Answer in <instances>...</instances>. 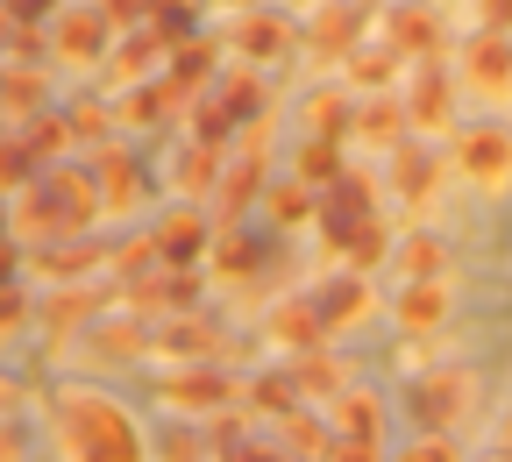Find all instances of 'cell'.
<instances>
[{
  "mask_svg": "<svg viewBox=\"0 0 512 462\" xmlns=\"http://www.w3.org/2000/svg\"><path fill=\"white\" fill-rule=\"evenodd\" d=\"M100 185H93V171H79V164H50V171H36L29 185H22V207H15V228L29 235V242H64V235H86L93 221H100Z\"/></svg>",
  "mask_w": 512,
  "mask_h": 462,
  "instance_id": "6da1fadb",
  "label": "cell"
},
{
  "mask_svg": "<svg viewBox=\"0 0 512 462\" xmlns=\"http://www.w3.org/2000/svg\"><path fill=\"white\" fill-rule=\"evenodd\" d=\"M57 427H64V455L72 462H143L136 420H128L114 399H100V391H64Z\"/></svg>",
  "mask_w": 512,
  "mask_h": 462,
  "instance_id": "7a4b0ae2",
  "label": "cell"
},
{
  "mask_svg": "<svg viewBox=\"0 0 512 462\" xmlns=\"http://www.w3.org/2000/svg\"><path fill=\"white\" fill-rule=\"evenodd\" d=\"M370 221H377V214H370V178H363V171H342V178L328 185V200H320V235H328L335 249H349Z\"/></svg>",
  "mask_w": 512,
  "mask_h": 462,
  "instance_id": "3957f363",
  "label": "cell"
},
{
  "mask_svg": "<svg viewBox=\"0 0 512 462\" xmlns=\"http://www.w3.org/2000/svg\"><path fill=\"white\" fill-rule=\"evenodd\" d=\"M107 15H100V0L93 8H57L50 15V50L64 57V64H100L107 57Z\"/></svg>",
  "mask_w": 512,
  "mask_h": 462,
  "instance_id": "277c9868",
  "label": "cell"
},
{
  "mask_svg": "<svg viewBox=\"0 0 512 462\" xmlns=\"http://www.w3.org/2000/svg\"><path fill=\"white\" fill-rule=\"evenodd\" d=\"M463 391H470V377H463V370H441V377H420V384L406 391V413L420 420V434H448V420L463 413Z\"/></svg>",
  "mask_w": 512,
  "mask_h": 462,
  "instance_id": "5b68a950",
  "label": "cell"
},
{
  "mask_svg": "<svg viewBox=\"0 0 512 462\" xmlns=\"http://www.w3.org/2000/svg\"><path fill=\"white\" fill-rule=\"evenodd\" d=\"M456 164L477 185H505L512 178V136H505V128H470V136L456 143Z\"/></svg>",
  "mask_w": 512,
  "mask_h": 462,
  "instance_id": "8992f818",
  "label": "cell"
},
{
  "mask_svg": "<svg viewBox=\"0 0 512 462\" xmlns=\"http://www.w3.org/2000/svg\"><path fill=\"white\" fill-rule=\"evenodd\" d=\"M164 399H171L178 413H221V406L235 399V384H228L221 370H178V377L164 384Z\"/></svg>",
  "mask_w": 512,
  "mask_h": 462,
  "instance_id": "52a82bcc",
  "label": "cell"
},
{
  "mask_svg": "<svg viewBox=\"0 0 512 462\" xmlns=\"http://www.w3.org/2000/svg\"><path fill=\"white\" fill-rule=\"evenodd\" d=\"M157 57H164V36L143 22L128 43H114V57H100V64H107V79H114V86H136V79H150V72H157Z\"/></svg>",
  "mask_w": 512,
  "mask_h": 462,
  "instance_id": "ba28073f",
  "label": "cell"
},
{
  "mask_svg": "<svg viewBox=\"0 0 512 462\" xmlns=\"http://www.w3.org/2000/svg\"><path fill=\"white\" fill-rule=\"evenodd\" d=\"M463 72H470V86H484V93H505L512 86V43L491 29V36H477L470 50H463Z\"/></svg>",
  "mask_w": 512,
  "mask_h": 462,
  "instance_id": "9c48e42d",
  "label": "cell"
},
{
  "mask_svg": "<svg viewBox=\"0 0 512 462\" xmlns=\"http://www.w3.org/2000/svg\"><path fill=\"white\" fill-rule=\"evenodd\" d=\"M235 50H242L249 64H278V57L292 50V22H285V15H264V8H256V15L242 22V36H235Z\"/></svg>",
  "mask_w": 512,
  "mask_h": 462,
  "instance_id": "30bf717a",
  "label": "cell"
},
{
  "mask_svg": "<svg viewBox=\"0 0 512 462\" xmlns=\"http://www.w3.org/2000/svg\"><path fill=\"white\" fill-rule=\"evenodd\" d=\"M150 242H157V256H164V263H200V249H207V221L192 214V207H178L171 221H157V235H150Z\"/></svg>",
  "mask_w": 512,
  "mask_h": 462,
  "instance_id": "8fae6325",
  "label": "cell"
},
{
  "mask_svg": "<svg viewBox=\"0 0 512 462\" xmlns=\"http://www.w3.org/2000/svg\"><path fill=\"white\" fill-rule=\"evenodd\" d=\"M356 22H363L356 0H320L313 8V43L328 57H342V50H356Z\"/></svg>",
  "mask_w": 512,
  "mask_h": 462,
  "instance_id": "7c38bea8",
  "label": "cell"
},
{
  "mask_svg": "<svg viewBox=\"0 0 512 462\" xmlns=\"http://www.w3.org/2000/svg\"><path fill=\"white\" fill-rule=\"evenodd\" d=\"M441 313H448V292L434 278H406V299H399V327H406V335H427Z\"/></svg>",
  "mask_w": 512,
  "mask_h": 462,
  "instance_id": "4fadbf2b",
  "label": "cell"
},
{
  "mask_svg": "<svg viewBox=\"0 0 512 462\" xmlns=\"http://www.w3.org/2000/svg\"><path fill=\"white\" fill-rule=\"evenodd\" d=\"M271 335H278L285 349H320V342H328V327H320V313H313V299H306V306H278V313H271Z\"/></svg>",
  "mask_w": 512,
  "mask_h": 462,
  "instance_id": "5bb4252c",
  "label": "cell"
},
{
  "mask_svg": "<svg viewBox=\"0 0 512 462\" xmlns=\"http://www.w3.org/2000/svg\"><path fill=\"white\" fill-rule=\"evenodd\" d=\"M86 171H93V185H100V200H107V207H128V200H136V171H128L121 150H100Z\"/></svg>",
  "mask_w": 512,
  "mask_h": 462,
  "instance_id": "9a60e30c",
  "label": "cell"
},
{
  "mask_svg": "<svg viewBox=\"0 0 512 462\" xmlns=\"http://www.w3.org/2000/svg\"><path fill=\"white\" fill-rule=\"evenodd\" d=\"M406 121H413V128H427V136H434V128H448V79H441V72H427V79L413 86Z\"/></svg>",
  "mask_w": 512,
  "mask_h": 462,
  "instance_id": "2e32d148",
  "label": "cell"
},
{
  "mask_svg": "<svg viewBox=\"0 0 512 462\" xmlns=\"http://www.w3.org/2000/svg\"><path fill=\"white\" fill-rule=\"evenodd\" d=\"M214 178H221V143H192L178 157V171H171L178 192H214Z\"/></svg>",
  "mask_w": 512,
  "mask_h": 462,
  "instance_id": "e0dca14e",
  "label": "cell"
},
{
  "mask_svg": "<svg viewBox=\"0 0 512 462\" xmlns=\"http://www.w3.org/2000/svg\"><path fill=\"white\" fill-rule=\"evenodd\" d=\"M363 306H370V285H363V278H342L328 299H313V313H320V327H328V335H335V327H349Z\"/></svg>",
  "mask_w": 512,
  "mask_h": 462,
  "instance_id": "ac0fdd59",
  "label": "cell"
},
{
  "mask_svg": "<svg viewBox=\"0 0 512 462\" xmlns=\"http://www.w3.org/2000/svg\"><path fill=\"white\" fill-rule=\"evenodd\" d=\"M356 136H363V143H377V150H392V143L406 136V114H399L392 100H370V107L356 114Z\"/></svg>",
  "mask_w": 512,
  "mask_h": 462,
  "instance_id": "d6986e66",
  "label": "cell"
},
{
  "mask_svg": "<svg viewBox=\"0 0 512 462\" xmlns=\"http://www.w3.org/2000/svg\"><path fill=\"white\" fill-rule=\"evenodd\" d=\"M0 107H8V114H29V121H36V114L50 107V86H43L36 72H8V79H0Z\"/></svg>",
  "mask_w": 512,
  "mask_h": 462,
  "instance_id": "ffe728a7",
  "label": "cell"
},
{
  "mask_svg": "<svg viewBox=\"0 0 512 462\" xmlns=\"http://www.w3.org/2000/svg\"><path fill=\"white\" fill-rule=\"evenodd\" d=\"M392 43L413 50V57H434V50H441V29H434V15L406 8V15H392Z\"/></svg>",
  "mask_w": 512,
  "mask_h": 462,
  "instance_id": "44dd1931",
  "label": "cell"
},
{
  "mask_svg": "<svg viewBox=\"0 0 512 462\" xmlns=\"http://www.w3.org/2000/svg\"><path fill=\"white\" fill-rule=\"evenodd\" d=\"M335 427H342V434H370V441H377L384 413H377V399H363V391H335Z\"/></svg>",
  "mask_w": 512,
  "mask_h": 462,
  "instance_id": "7402d4cb",
  "label": "cell"
},
{
  "mask_svg": "<svg viewBox=\"0 0 512 462\" xmlns=\"http://www.w3.org/2000/svg\"><path fill=\"white\" fill-rule=\"evenodd\" d=\"M292 384H299V391H313V399H335V391H349V370H342L335 356H306Z\"/></svg>",
  "mask_w": 512,
  "mask_h": 462,
  "instance_id": "603a6c76",
  "label": "cell"
},
{
  "mask_svg": "<svg viewBox=\"0 0 512 462\" xmlns=\"http://www.w3.org/2000/svg\"><path fill=\"white\" fill-rule=\"evenodd\" d=\"M299 178H306V185H320V192H328V185L342 178V157H335V143H328V136L299 150Z\"/></svg>",
  "mask_w": 512,
  "mask_h": 462,
  "instance_id": "cb8c5ba5",
  "label": "cell"
},
{
  "mask_svg": "<svg viewBox=\"0 0 512 462\" xmlns=\"http://www.w3.org/2000/svg\"><path fill=\"white\" fill-rule=\"evenodd\" d=\"M285 434H292V455H328L335 448V427H320V420H306V413H285Z\"/></svg>",
  "mask_w": 512,
  "mask_h": 462,
  "instance_id": "d4e9b609",
  "label": "cell"
},
{
  "mask_svg": "<svg viewBox=\"0 0 512 462\" xmlns=\"http://www.w3.org/2000/svg\"><path fill=\"white\" fill-rule=\"evenodd\" d=\"M157 349H171V356H185V363H192V356H214V327H200V320H178Z\"/></svg>",
  "mask_w": 512,
  "mask_h": 462,
  "instance_id": "484cf974",
  "label": "cell"
},
{
  "mask_svg": "<svg viewBox=\"0 0 512 462\" xmlns=\"http://www.w3.org/2000/svg\"><path fill=\"white\" fill-rule=\"evenodd\" d=\"M93 263H100V249H43V256H36V271H50V278L72 285L79 271H93Z\"/></svg>",
  "mask_w": 512,
  "mask_h": 462,
  "instance_id": "4316f807",
  "label": "cell"
},
{
  "mask_svg": "<svg viewBox=\"0 0 512 462\" xmlns=\"http://www.w3.org/2000/svg\"><path fill=\"white\" fill-rule=\"evenodd\" d=\"M256 185H264V157H242V164L228 171V192H221V207H228V214H242V200H249Z\"/></svg>",
  "mask_w": 512,
  "mask_h": 462,
  "instance_id": "83f0119b",
  "label": "cell"
},
{
  "mask_svg": "<svg viewBox=\"0 0 512 462\" xmlns=\"http://www.w3.org/2000/svg\"><path fill=\"white\" fill-rule=\"evenodd\" d=\"M207 72H214V43L185 36V43H178V72H171V79H178V86H192V79H207Z\"/></svg>",
  "mask_w": 512,
  "mask_h": 462,
  "instance_id": "f1b7e54d",
  "label": "cell"
},
{
  "mask_svg": "<svg viewBox=\"0 0 512 462\" xmlns=\"http://www.w3.org/2000/svg\"><path fill=\"white\" fill-rule=\"evenodd\" d=\"M228 128H235V114H228L221 100H200V107H192V143H221Z\"/></svg>",
  "mask_w": 512,
  "mask_h": 462,
  "instance_id": "f546056e",
  "label": "cell"
},
{
  "mask_svg": "<svg viewBox=\"0 0 512 462\" xmlns=\"http://www.w3.org/2000/svg\"><path fill=\"white\" fill-rule=\"evenodd\" d=\"M399 192H406V200L434 192V157H420V150H399Z\"/></svg>",
  "mask_w": 512,
  "mask_h": 462,
  "instance_id": "4dcf8cb0",
  "label": "cell"
},
{
  "mask_svg": "<svg viewBox=\"0 0 512 462\" xmlns=\"http://www.w3.org/2000/svg\"><path fill=\"white\" fill-rule=\"evenodd\" d=\"M399 271H406V278H441V242L413 235V242H406V256H399Z\"/></svg>",
  "mask_w": 512,
  "mask_h": 462,
  "instance_id": "1f68e13d",
  "label": "cell"
},
{
  "mask_svg": "<svg viewBox=\"0 0 512 462\" xmlns=\"http://www.w3.org/2000/svg\"><path fill=\"white\" fill-rule=\"evenodd\" d=\"M36 178V150H29V136L22 143H0V185H29Z\"/></svg>",
  "mask_w": 512,
  "mask_h": 462,
  "instance_id": "d6a6232c",
  "label": "cell"
},
{
  "mask_svg": "<svg viewBox=\"0 0 512 462\" xmlns=\"http://www.w3.org/2000/svg\"><path fill=\"white\" fill-rule=\"evenodd\" d=\"M249 406H264V413H292V377H256V384H249Z\"/></svg>",
  "mask_w": 512,
  "mask_h": 462,
  "instance_id": "836d02e7",
  "label": "cell"
},
{
  "mask_svg": "<svg viewBox=\"0 0 512 462\" xmlns=\"http://www.w3.org/2000/svg\"><path fill=\"white\" fill-rule=\"evenodd\" d=\"M221 107H228L235 121H249L256 107H264V86H256V79H228V86H221Z\"/></svg>",
  "mask_w": 512,
  "mask_h": 462,
  "instance_id": "e575fe53",
  "label": "cell"
},
{
  "mask_svg": "<svg viewBox=\"0 0 512 462\" xmlns=\"http://www.w3.org/2000/svg\"><path fill=\"white\" fill-rule=\"evenodd\" d=\"M64 128H72L79 143H107V128H114V121H107L100 107H72V114H64Z\"/></svg>",
  "mask_w": 512,
  "mask_h": 462,
  "instance_id": "d590c367",
  "label": "cell"
},
{
  "mask_svg": "<svg viewBox=\"0 0 512 462\" xmlns=\"http://www.w3.org/2000/svg\"><path fill=\"white\" fill-rule=\"evenodd\" d=\"M306 128L335 136V128H342V93H320V100H306Z\"/></svg>",
  "mask_w": 512,
  "mask_h": 462,
  "instance_id": "8d00e7d4",
  "label": "cell"
},
{
  "mask_svg": "<svg viewBox=\"0 0 512 462\" xmlns=\"http://www.w3.org/2000/svg\"><path fill=\"white\" fill-rule=\"evenodd\" d=\"M320 462H377V441L370 434H335V448L320 455Z\"/></svg>",
  "mask_w": 512,
  "mask_h": 462,
  "instance_id": "74e56055",
  "label": "cell"
},
{
  "mask_svg": "<svg viewBox=\"0 0 512 462\" xmlns=\"http://www.w3.org/2000/svg\"><path fill=\"white\" fill-rule=\"evenodd\" d=\"M0 15H8V22H29V29H36V22H50V15H57V0H0Z\"/></svg>",
  "mask_w": 512,
  "mask_h": 462,
  "instance_id": "f35d334b",
  "label": "cell"
},
{
  "mask_svg": "<svg viewBox=\"0 0 512 462\" xmlns=\"http://www.w3.org/2000/svg\"><path fill=\"white\" fill-rule=\"evenodd\" d=\"M399 462H456V448H448V434H420Z\"/></svg>",
  "mask_w": 512,
  "mask_h": 462,
  "instance_id": "ab89813d",
  "label": "cell"
},
{
  "mask_svg": "<svg viewBox=\"0 0 512 462\" xmlns=\"http://www.w3.org/2000/svg\"><path fill=\"white\" fill-rule=\"evenodd\" d=\"M349 72H356L363 86H377V79H392V57H384V50H377V57H349Z\"/></svg>",
  "mask_w": 512,
  "mask_h": 462,
  "instance_id": "60d3db41",
  "label": "cell"
},
{
  "mask_svg": "<svg viewBox=\"0 0 512 462\" xmlns=\"http://www.w3.org/2000/svg\"><path fill=\"white\" fill-rule=\"evenodd\" d=\"M477 15H484V29L505 36V29H512V0H477Z\"/></svg>",
  "mask_w": 512,
  "mask_h": 462,
  "instance_id": "b9f144b4",
  "label": "cell"
},
{
  "mask_svg": "<svg viewBox=\"0 0 512 462\" xmlns=\"http://www.w3.org/2000/svg\"><path fill=\"white\" fill-rule=\"evenodd\" d=\"M249 256H256V249H249V235H228V242H221V271H242Z\"/></svg>",
  "mask_w": 512,
  "mask_h": 462,
  "instance_id": "7bdbcfd3",
  "label": "cell"
},
{
  "mask_svg": "<svg viewBox=\"0 0 512 462\" xmlns=\"http://www.w3.org/2000/svg\"><path fill=\"white\" fill-rule=\"evenodd\" d=\"M306 214V192H278V221H299Z\"/></svg>",
  "mask_w": 512,
  "mask_h": 462,
  "instance_id": "ee69618b",
  "label": "cell"
},
{
  "mask_svg": "<svg viewBox=\"0 0 512 462\" xmlns=\"http://www.w3.org/2000/svg\"><path fill=\"white\" fill-rule=\"evenodd\" d=\"M164 462H192V434H171L164 441Z\"/></svg>",
  "mask_w": 512,
  "mask_h": 462,
  "instance_id": "f6af8a7d",
  "label": "cell"
},
{
  "mask_svg": "<svg viewBox=\"0 0 512 462\" xmlns=\"http://www.w3.org/2000/svg\"><path fill=\"white\" fill-rule=\"evenodd\" d=\"M22 320V292H0V327H15Z\"/></svg>",
  "mask_w": 512,
  "mask_h": 462,
  "instance_id": "bcb514c9",
  "label": "cell"
},
{
  "mask_svg": "<svg viewBox=\"0 0 512 462\" xmlns=\"http://www.w3.org/2000/svg\"><path fill=\"white\" fill-rule=\"evenodd\" d=\"M15 285V256H8V242H0V292Z\"/></svg>",
  "mask_w": 512,
  "mask_h": 462,
  "instance_id": "7dc6e473",
  "label": "cell"
},
{
  "mask_svg": "<svg viewBox=\"0 0 512 462\" xmlns=\"http://www.w3.org/2000/svg\"><path fill=\"white\" fill-rule=\"evenodd\" d=\"M0 462H22L15 455V427H0Z\"/></svg>",
  "mask_w": 512,
  "mask_h": 462,
  "instance_id": "c3c4849f",
  "label": "cell"
},
{
  "mask_svg": "<svg viewBox=\"0 0 512 462\" xmlns=\"http://www.w3.org/2000/svg\"><path fill=\"white\" fill-rule=\"evenodd\" d=\"M8 406H15V384H8V377H0V413H8Z\"/></svg>",
  "mask_w": 512,
  "mask_h": 462,
  "instance_id": "681fc988",
  "label": "cell"
},
{
  "mask_svg": "<svg viewBox=\"0 0 512 462\" xmlns=\"http://www.w3.org/2000/svg\"><path fill=\"white\" fill-rule=\"evenodd\" d=\"M221 8H256V0H221Z\"/></svg>",
  "mask_w": 512,
  "mask_h": 462,
  "instance_id": "f907efd6",
  "label": "cell"
},
{
  "mask_svg": "<svg viewBox=\"0 0 512 462\" xmlns=\"http://www.w3.org/2000/svg\"><path fill=\"white\" fill-rule=\"evenodd\" d=\"M0 242H8V214H0Z\"/></svg>",
  "mask_w": 512,
  "mask_h": 462,
  "instance_id": "816d5d0a",
  "label": "cell"
},
{
  "mask_svg": "<svg viewBox=\"0 0 512 462\" xmlns=\"http://www.w3.org/2000/svg\"><path fill=\"white\" fill-rule=\"evenodd\" d=\"M505 448H512V420H505Z\"/></svg>",
  "mask_w": 512,
  "mask_h": 462,
  "instance_id": "f5cc1de1",
  "label": "cell"
},
{
  "mask_svg": "<svg viewBox=\"0 0 512 462\" xmlns=\"http://www.w3.org/2000/svg\"><path fill=\"white\" fill-rule=\"evenodd\" d=\"M491 462H512V455H491Z\"/></svg>",
  "mask_w": 512,
  "mask_h": 462,
  "instance_id": "db71d44e",
  "label": "cell"
},
{
  "mask_svg": "<svg viewBox=\"0 0 512 462\" xmlns=\"http://www.w3.org/2000/svg\"><path fill=\"white\" fill-rule=\"evenodd\" d=\"M306 8H320V0H306Z\"/></svg>",
  "mask_w": 512,
  "mask_h": 462,
  "instance_id": "11a10c76",
  "label": "cell"
},
{
  "mask_svg": "<svg viewBox=\"0 0 512 462\" xmlns=\"http://www.w3.org/2000/svg\"><path fill=\"white\" fill-rule=\"evenodd\" d=\"M0 29H8V15H0Z\"/></svg>",
  "mask_w": 512,
  "mask_h": 462,
  "instance_id": "9f6ffc18",
  "label": "cell"
}]
</instances>
